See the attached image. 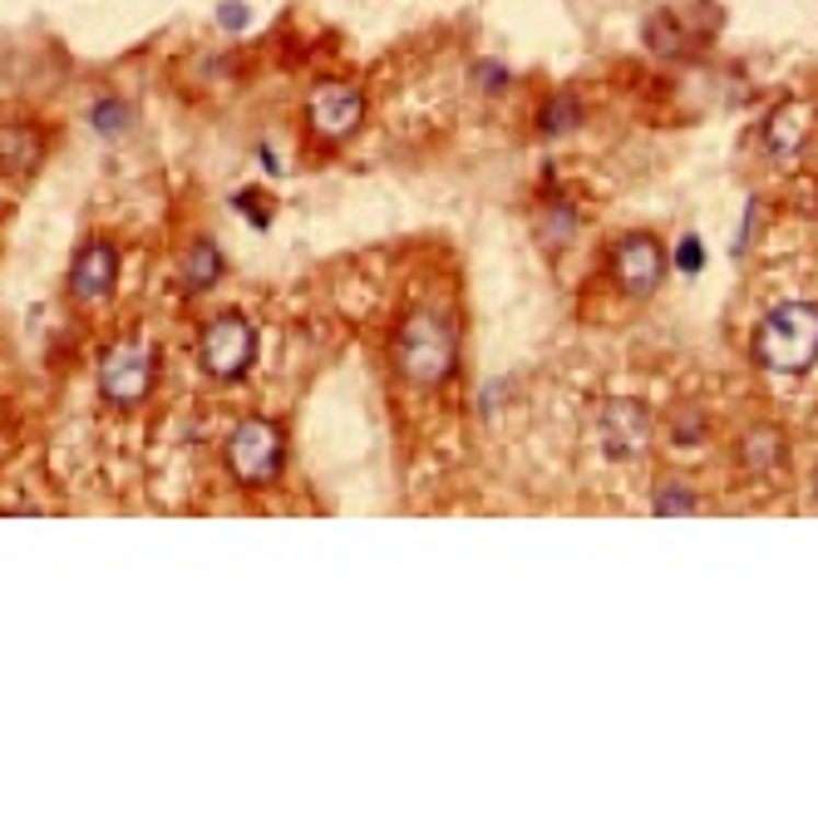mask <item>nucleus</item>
Wrapping results in <instances>:
<instances>
[{
    "label": "nucleus",
    "mask_w": 818,
    "mask_h": 824,
    "mask_svg": "<svg viewBox=\"0 0 818 824\" xmlns=\"http://www.w3.org/2000/svg\"><path fill=\"white\" fill-rule=\"evenodd\" d=\"M676 439H680V445H700V439H705V425H700V415H680Z\"/></svg>",
    "instance_id": "5701e85b"
},
{
    "label": "nucleus",
    "mask_w": 818,
    "mask_h": 824,
    "mask_svg": "<svg viewBox=\"0 0 818 824\" xmlns=\"http://www.w3.org/2000/svg\"><path fill=\"white\" fill-rule=\"evenodd\" d=\"M212 25H217V31H227V35H242L246 25H252V5H246V0H217Z\"/></svg>",
    "instance_id": "aec40b11"
},
{
    "label": "nucleus",
    "mask_w": 818,
    "mask_h": 824,
    "mask_svg": "<svg viewBox=\"0 0 818 824\" xmlns=\"http://www.w3.org/2000/svg\"><path fill=\"white\" fill-rule=\"evenodd\" d=\"M473 75H479L483 94H503L512 84V75H508V65H503V60H479V70H473Z\"/></svg>",
    "instance_id": "4be33fe9"
},
{
    "label": "nucleus",
    "mask_w": 818,
    "mask_h": 824,
    "mask_svg": "<svg viewBox=\"0 0 818 824\" xmlns=\"http://www.w3.org/2000/svg\"><path fill=\"white\" fill-rule=\"evenodd\" d=\"M739 459H745L754 474L779 469V465H784V435H779L774 425H754L745 439H739Z\"/></svg>",
    "instance_id": "4468645a"
},
{
    "label": "nucleus",
    "mask_w": 818,
    "mask_h": 824,
    "mask_svg": "<svg viewBox=\"0 0 818 824\" xmlns=\"http://www.w3.org/2000/svg\"><path fill=\"white\" fill-rule=\"evenodd\" d=\"M365 90L350 80H315L306 94V129L321 144H345L360 134L365 124Z\"/></svg>",
    "instance_id": "423d86ee"
},
{
    "label": "nucleus",
    "mask_w": 818,
    "mask_h": 824,
    "mask_svg": "<svg viewBox=\"0 0 818 824\" xmlns=\"http://www.w3.org/2000/svg\"><path fill=\"white\" fill-rule=\"evenodd\" d=\"M45 159H49V134L35 119L0 124V179L25 183L45 169Z\"/></svg>",
    "instance_id": "9d476101"
},
{
    "label": "nucleus",
    "mask_w": 818,
    "mask_h": 824,
    "mask_svg": "<svg viewBox=\"0 0 818 824\" xmlns=\"http://www.w3.org/2000/svg\"><path fill=\"white\" fill-rule=\"evenodd\" d=\"M754 356L774 376H804L818 360V307L814 301H779L754 336Z\"/></svg>",
    "instance_id": "f03ea898"
},
{
    "label": "nucleus",
    "mask_w": 818,
    "mask_h": 824,
    "mask_svg": "<svg viewBox=\"0 0 818 824\" xmlns=\"http://www.w3.org/2000/svg\"><path fill=\"white\" fill-rule=\"evenodd\" d=\"M572 232H577V213H572L567 203H552L548 218H542V242H548V248H567Z\"/></svg>",
    "instance_id": "f3484780"
},
{
    "label": "nucleus",
    "mask_w": 818,
    "mask_h": 824,
    "mask_svg": "<svg viewBox=\"0 0 818 824\" xmlns=\"http://www.w3.org/2000/svg\"><path fill=\"white\" fill-rule=\"evenodd\" d=\"M611 277L621 282L626 297H650L666 277V252H660L656 238L646 232H626V238L611 248Z\"/></svg>",
    "instance_id": "1a4fd4ad"
},
{
    "label": "nucleus",
    "mask_w": 818,
    "mask_h": 824,
    "mask_svg": "<svg viewBox=\"0 0 818 824\" xmlns=\"http://www.w3.org/2000/svg\"><path fill=\"white\" fill-rule=\"evenodd\" d=\"M84 119H89V129H94L99 139H124L128 124H134V104L118 100V94H94L89 110H84Z\"/></svg>",
    "instance_id": "ddd939ff"
},
{
    "label": "nucleus",
    "mask_w": 818,
    "mask_h": 824,
    "mask_svg": "<svg viewBox=\"0 0 818 824\" xmlns=\"http://www.w3.org/2000/svg\"><path fill=\"white\" fill-rule=\"evenodd\" d=\"M459 366V331L443 311L419 307L400 321L394 331V370H400L404 386L414 390H434L453 376Z\"/></svg>",
    "instance_id": "f257e3e1"
},
{
    "label": "nucleus",
    "mask_w": 818,
    "mask_h": 824,
    "mask_svg": "<svg viewBox=\"0 0 818 824\" xmlns=\"http://www.w3.org/2000/svg\"><path fill=\"white\" fill-rule=\"evenodd\" d=\"M118 291V248L108 238H89L69 262V297L79 307H104Z\"/></svg>",
    "instance_id": "0eeeda50"
},
{
    "label": "nucleus",
    "mask_w": 818,
    "mask_h": 824,
    "mask_svg": "<svg viewBox=\"0 0 818 824\" xmlns=\"http://www.w3.org/2000/svg\"><path fill=\"white\" fill-rule=\"evenodd\" d=\"M577 124H581L577 94H552V100L538 110V134H542V139H562V134H572Z\"/></svg>",
    "instance_id": "dca6fc26"
},
{
    "label": "nucleus",
    "mask_w": 818,
    "mask_h": 824,
    "mask_svg": "<svg viewBox=\"0 0 818 824\" xmlns=\"http://www.w3.org/2000/svg\"><path fill=\"white\" fill-rule=\"evenodd\" d=\"M676 267L685 272V277H695L700 267H705V242H700V232H685L676 248Z\"/></svg>",
    "instance_id": "412c9836"
},
{
    "label": "nucleus",
    "mask_w": 818,
    "mask_h": 824,
    "mask_svg": "<svg viewBox=\"0 0 818 824\" xmlns=\"http://www.w3.org/2000/svg\"><path fill=\"white\" fill-rule=\"evenodd\" d=\"M153 380H158V351L148 336L128 331V336L104 346V356H99V396L114 410L143 405L153 396Z\"/></svg>",
    "instance_id": "7ed1b4c3"
},
{
    "label": "nucleus",
    "mask_w": 818,
    "mask_h": 824,
    "mask_svg": "<svg viewBox=\"0 0 818 824\" xmlns=\"http://www.w3.org/2000/svg\"><path fill=\"white\" fill-rule=\"evenodd\" d=\"M227 203H232V208L242 213V218L252 222L256 232H266V228H272V203L262 198V188H237V193H232V198H227Z\"/></svg>",
    "instance_id": "6ab92c4d"
},
{
    "label": "nucleus",
    "mask_w": 818,
    "mask_h": 824,
    "mask_svg": "<svg viewBox=\"0 0 818 824\" xmlns=\"http://www.w3.org/2000/svg\"><path fill=\"white\" fill-rule=\"evenodd\" d=\"M222 465H227V474H232L242 489L276 484V474L286 469V435H281V425H272L266 415L237 420L232 435H227V445H222Z\"/></svg>",
    "instance_id": "20e7f679"
},
{
    "label": "nucleus",
    "mask_w": 818,
    "mask_h": 824,
    "mask_svg": "<svg viewBox=\"0 0 818 824\" xmlns=\"http://www.w3.org/2000/svg\"><path fill=\"white\" fill-rule=\"evenodd\" d=\"M177 282H183L187 297H203V291H212L222 282V252H217L212 238L187 242V252L177 258Z\"/></svg>",
    "instance_id": "9b49d317"
},
{
    "label": "nucleus",
    "mask_w": 818,
    "mask_h": 824,
    "mask_svg": "<svg viewBox=\"0 0 818 824\" xmlns=\"http://www.w3.org/2000/svg\"><path fill=\"white\" fill-rule=\"evenodd\" d=\"M804 134H808V110H804V104H779V110L769 114V124H764V144H769V153H774V159L798 153Z\"/></svg>",
    "instance_id": "f8f14e48"
},
{
    "label": "nucleus",
    "mask_w": 818,
    "mask_h": 824,
    "mask_svg": "<svg viewBox=\"0 0 818 824\" xmlns=\"http://www.w3.org/2000/svg\"><path fill=\"white\" fill-rule=\"evenodd\" d=\"M650 508H656V514H695V489H690V484H680V479H666V484H660L656 489V504H650Z\"/></svg>",
    "instance_id": "a211bd4d"
},
{
    "label": "nucleus",
    "mask_w": 818,
    "mask_h": 824,
    "mask_svg": "<svg viewBox=\"0 0 818 824\" xmlns=\"http://www.w3.org/2000/svg\"><path fill=\"white\" fill-rule=\"evenodd\" d=\"M197 360H203V370L212 380L237 386L256 360V327L242 311H217L203 327V336H197Z\"/></svg>",
    "instance_id": "39448f33"
},
{
    "label": "nucleus",
    "mask_w": 818,
    "mask_h": 824,
    "mask_svg": "<svg viewBox=\"0 0 818 824\" xmlns=\"http://www.w3.org/2000/svg\"><path fill=\"white\" fill-rule=\"evenodd\" d=\"M597 439L607 459H636L650 445V410L631 396L607 400L597 415Z\"/></svg>",
    "instance_id": "6e6552de"
},
{
    "label": "nucleus",
    "mask_w": 818,
    "mask_h": 824,
    "mask_svg": "<svg viewBox=\"0 0 818 824\" xmlns=\"http://www.w3.org/2000/svg\"><path fill=\"white\" fill-rule=\"evenodd\" d=\"M256 159H262V169H266V173H281V159H276L272 144H256Z\"/></svg>",
    "instance_id": "b1692460"
},
{
    "label": "nucleus",
    "mask_w": 818,
    "mask_h": 824,
    "mask_svg": "<svg viewBox=\"0 0 818 824\" xmlns=\"http://www.w3.org/2000/svg\"><path fill=\"white\" fill-rule=\"evenodd\" d=\"M814 499H818V474H814Z\"/></svg>",
    "instance_id": "393cba45"
},
{
    "label": "nucleus",
    "mask_w": 818,
    "mask_h": 824,
    "mask_svg": "<svg viewBox=\"0 0 818 824\" xmlns=\"http://www.w3.org/2000/svg\"><path fill=\"white\" fill-rule=\"evenodd\" d=\"M641 41H646L650 55H660V60H676V55H685V25H680L670 11H656L646 21V31H641Z\"/></svg>",
    "instance_id": "2eb2a0df"
}]
</instances>
